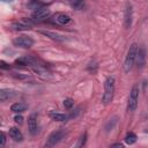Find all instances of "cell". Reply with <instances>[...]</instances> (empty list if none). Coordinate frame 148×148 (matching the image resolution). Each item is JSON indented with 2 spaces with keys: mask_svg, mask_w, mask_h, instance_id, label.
I'll use <instances>...</instances> for the list:
<instances>
[{
  "mask_svg": "<svg viewBox=\"0 0 148 148\" xmlns=\"http://www.w3.org/2000/svg\"><path fill=\"white\" fill-rule=\"evenodd\" d=\"M138 47H139L138 44L133 43V44L130 45V47L127 50V53H126V57H125V60H124V71L126 73H128L135 64V57H136Z\"/></svg>",
  "mask_w": 148,
  "mask_h": 148,
  "instance_id": "2",
  "label": "cell"
},
{
  "mask_svg": "<svg viewBox=\"0 0 148 148\" xmlns=\"http://www.w3.org/2000/svg\"><path fill=\"white\" fill-rule=\"evenodd\" d=\"M14 95H15L14 90H10V89H1L0 90V101L1 102H6L7 99L12 98Z\"/></svg>",
  "mask_w": 148,
  "mask_h": 148,
  "instance_id": "16",
  "label": "cell"
},
{
  "mask_svg": "<svg viewBox=\"0 0 148 148\" xmlns=\"http://www.w3.org/2000/svg\"><path fill=\"white\" fill-rule=\"evenodd\" d=\"M50 116H51V118H52L53 120H56V121H66V120L69 118V116H67V114H65V113H58V112H51Z\"/></svg>",
  "mask_w": 148,
  "mask_h": 148,
  "instance_id": "17",
  "label": "cell"
},
{
  "mask_svg": "<svg viewBox=\"0 0 148 148\" xmlns=\"http://www.w3.org/2000/svg\"><path fill=\"white\" fill-rule=\"evenodd\" d=\"M97 67H98V65H97L96 62H89L87 69H88L90 73H95V72L97 71Z\"/></svg>",
  "mask_w": 148,
  "mask_h": 148,
  "instance_id": "21",
  "label": "cell"
},
{
  "mask_svg": "<svg viewBox=\"0 0 148 148\" xmlns=\"http://www.w3.org/2000/svg\"><path fill=\"white\" fill-rule=\"evenodd\" d=\"M28 109V105L25 103H22V102H17V103H14L12 104L10 106V110L15 113H20V112H23Z\"/></svg>",
  "mask_w": 148,
  "mask_h": 148,
  "instance_id": "14",
  "label": "cell"
},
{
  "mask_svg": "<svg viewBox=\"0 0 148 148\" xmlns=\"http://www.w3.org/2000/svg\"><path fill=\"white\" fill-rule=\"evenodd\" d=\"M73 7L75 9H80L82 6H83V0H73Z\"/></svg>",
  "mask_w": 148,
  "mask_h": 148,
  "instance_id": "22",
  "label": "cell"
},
{
  "mask_svg": "<svg viewBox=\"0 0 148 148\" xmlns=\"http://www.w3.org/2000/svg\"><path fill=\"white\" fill-rule=\"evenodd\" d=\"M114 89H116V80L113 76L106 77L104 81V92L102 96V103L103 104H109L112 102L113 96H114Z\"/></svg>",
  "mask_w": 148,
  "mask_h": 148,
  "instance_id": "1",
  "label": "cell"
},
{
  "mask_svg": "<svg viewBox=\"0 0 148 148\" xmlns=\"http://www.w3.org/2000/svg\"><path fill=\"white\" fill-rule=\"evenodd\" d=\"M64 136H65V132L61 131V130H58V131L52 132V133L49 135L47 141L45 142L44 147H54L56 145H58V143L62 140Z\"/></svg>",
  "mask_w": 148,
  "mask_h": 148,
  "instance_id": "4",
  "label": "cell"
},
{
  "mask_svg": "<svg viewBox=\"0 0 148 148\" xmlns=\"http://www.w3.org/2000/svg\"><path fill=\"white\" fill-rule=\"evenodd\" d=\"M2 1H6V2H9V1H13V0H2Z\"/></svg>",
  "mask_w": 148,
  "mask_h": 148,
  "instance_id": "27",
  "label": "cell"
},
{
  "mask_svg": "<svg viewBox=\"0 0 148 148\" xmlns=\"http://www.w3.org/2000/svg\"><path fill=\"white\" fill-rule=\"evenodd\" d=\"M0 64H1L0 66H1V68H2V69H9V66H8V64H6L3 60H1V61H0Z\"/></svg>",
  "mask_w": 148,
  "mask_h": 148,
  "instance_id": "25",
  "label": "cell"
},
{
  "mask_svg": "<svg viewBox=\"0 0 148 148\" xmlns=\"http://www.w3.org/2000/svg\"><path fill=\"white\" fill-rule=\"evenodd\" d=\"M62 104H64V108L65 109H71L73 105H74V99L73 98H65L64 99V102H62Z\"/></svg>",
  "mask_w": 148,
  "mask_h": 148,
  "instance_id": "19",
  "label": "cell"
},
{
  "mask_svg": "<svg viewBox=\"0 0 148 148\" xmlns=\"http://www.w3.org/2000/svg\"><path fill=\"white\" fill-rule=\"evenodd\" d=\"M111 146H112V147H120V148H121V147H124V145H123V143H120V142L113 143V145H111Z\"/></svg>",
  "mask_w": 148,
  "mask_h": 148,
  "instance_id": "26",
  "label": "cell"
},
{
  "mask_svg": "<svg viewBox=\"0 0 148 148\" xmlns=\"http://www.w3.org/2000/svg\"><path fill=\"white\" fill-rule=\"evenodd\" d=\"M135 62L138 65L139 68H142L145 62H146V50L145 47H138V52H136V57H135Z\"/></svg>",
  "mask_w": 148,
  "mask_h": 148,
  "instance_id": "11",
  "label": "cell"
},
{
  "mask_svg": "<svg viewBox=\"0 0 148 148\" xmlns=\"http://www.w3.org/2000/svg\"><path fill=\"white\" fill-rule=\"evenodd\" d=\"M28 128L31 135H36L38 133V121H37V113H31L28 117Z\"/></svg>",
  "mask_w": 148,
  "mask_h": 148,
  "instance_id": "10",
  "label": "cell"
},
{
  "mask_svg": "<svg viewBox=\"0 0 148 148\" xmlns=\"http://www.w3.org/2000/svg\"><path fill=\"white\" fill-rule=\"evenodd\" d=\"M14 121H15L16 124H22V121H23V117H22L21 114H16V116L14 117Z\"/></svg>",
  "mask_w": 148,
  "mask_h": 148,
  "instance_id": "23",
  "label": "cell"
},
{
  "mask_svg": "<svg viewBox=\"0 0 148 148\" xmlns=\"http://www.w3.org/2000/svg\"><path fill=\"white\" fill-rule=\"evenodd\" d=\"M53 20L56 21V23H58L60 25H66V24H68L72 21L71 16L67 15V14H65V13H58V14H56Z\"/></svg>",
  "mask_w": 148,
  "mask_h": 148,
  "instance_id": "12",
  "label": "cell"
},
{
  "mask_svg": "<svg viewBox=\"0 0 148 148\" xmlns=\"http://www.w3.org/2000/svg\"><path fill=\"white\" fill-rule=\"evenodd\" d=\"M6 145V134L3 132H1V139H0V146L3 147Z\"/></svg>",
  "mask_w": 148,
  "mask_h": 148,
  "instance_id": "24",
  "label": "cell"
},
{
  "mask_svg": "<svg viewBox=\"0 0 148 148\" xmlns=\"http://www.w3.org/2000/svg\"><path fill=\"white\" fill-rule=\"evenodd\" d=\"M10 28L13 30H16V31H24V30H29L31 29V22L28 21L27 18H22L20 21H16V22H13L10 24Z\"/></svg>",
  "mask_w": 148,
  "mask_h": 148,
  "instance_id": "8",
  "label": "cell"
},
{
  "mask_svg": "<svg viewBox=\"0 0 148 148\" xmlns=\"http://www.w3.org/2000/svg\"><path fill=\"white\" fill-rule=\"evenodd\" d=\"M51 15V12L49 8L45 7H40L38 9H35L31 14V20L35 22H39V21H44L46 20L49 16Z\"/></svg>",
  "mask_w": 148,
  "mask_h": 148,
  "instance_id": "6",
  "label": "cell"
},
{
  "mask_svg": "<svg viewBox=\"0 0 148 148\" xmlns=\"http://www.w3.org/2000/svg\"><path fill=\"white\" fill-rule=\"evenodd\" d=\"M9 136H10L14 141H16V142H21V141L23 140V134H22V132H21L18 128H16V127H10V128H9Z\"/></svg>",
  "mask_w": 148,
  "mask_h": 148,
  "instance_id": "13",
  "label": "cell"
},
{
  "mask_svg": "<svg viewBox=\"0 0 148 148\" xmlns=\"http://www.w3.org/2000/svg\"><path fill=\"white\" fill-rule=\"evenodd\" d=\"M136 134L135 133H133V132H128V133H126V135H125V138H124V141L127 143V145H133V143H135L136 142Z\"/></svg>",
  "mask_w": 148,
  "mask_h": 148,
  "instance_id": "18",
  "label": "cell"
},
{
  "mask_svg": "<svg viewBox=\"0 0 148 148\" xmlns=\"http://www.w3.org/2000/svg\"><path fill=\"white\" fill-rule=\"evenodd\" d=\"M138 101H139V84H133L130 96H128V102H127V111L133 112L136 110L138 106Z\"/></svg>",
  "mask_w": 148,
  "mask_h": 148,
  "instance_id": "3",
  "label": "cell"
},
{
  "mask_svg": "<svg viewBox=\"0 0 148 148\" xmlns=\"http://www.w3.org/2000/svg\"><path fill=\"white\" fill-rule=\"evenodd\" d=\"M145 132H146V133H148V127H147V128L145 130Z\"/></svg>",
  "mask_w": 148,
  "mask_h": 148,
  "instance_id": "28",
  "label": "cell"
},
{
  "mask_svg": "<svg viewBox=\"0 0 148 148\" xmlns=\"http://www.w3.org/2000/svg\"><path fill=\"white\" fill-rule=\"evenodd\" d=\"M42 35H44V36H46V37H50L51 39H53V40H57V42H62V40H65V37L64 36H61V35H59V34H56V32H52V31H39Z\"/></svg>",
  "mask_w": 148,
  "mask_h": 148,
  "instance_id": "15",
  "label": "cell"
},
{
  "mask_svg": "<svg viewBox=\"0 0 148 148\" xmlns=\"http://www.w3.org/2000/svg\"><path fill=\"white\" fill-rule=\"evenodd\" d=\"M14 64L17 66H34L37 64V59L32 56H22L17 58L14 61Z\"/></svg>",
  "mask_w": 148,
  "mask_h": 148,
  "instance_id": "9",
  "label": "cell"
},
{
  "mask_svg": "<svg viewBox=\"0 0 148 148\" xmlns=\"http://www.w3.org/2000/svg\"><path fill=\"white\" fill-rule=\"evenodd\" d=\"M34 39L30 37V36H25V35H22V36H18L16 38L13 39V44L17 47H22V49H29L34 45Z\"/></svg>",
  "mask_w": 148,
  "mask_h": 148,
  "instance_id": "5",
  "label": "cell"
},
{
  "mask_svg": "<svg viewBox=\"0 0 148 148\" xmlns=\"http://www.w3.org/2000/svg\"><path fill=\"white\" fill-rule=\"evenodd\" d=\"M86 141H87V133H83V134L81 135V138H80V140H79L76 147H82V146H84V145H86Z\"/></svg>",
  "mask_w": 148,
  "mask_h": 148,
  "instance_id": "20",
  "label": "cell"
},
{
  "mask_svg": "<svg viewBox=\"0 0 148 148\" xmlns=\"http://www.w3.org/2000/svg\"><path fill=\"white\" fill-rule=\"evenodd\" d=\"M133 22V7L130 2L126 3L124 10V25L126 29H130Z\"/></svg>",
  "mask_w": 148,
  "mask_h": 148,
  "instance_id": "7",
  "label": "cell"
}]
</instances>
